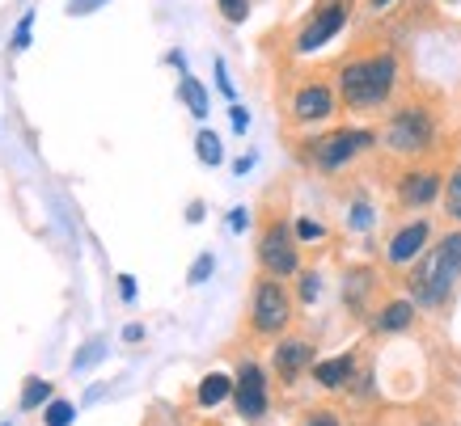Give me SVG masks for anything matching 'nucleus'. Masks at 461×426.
I'll return each mask as SVG.
<instances>
[{
  "label": "nucleus",
  "instance_id": "obj_1",
  "mask_svg": "<svg viewBox=\"0 0 461 426\" xmlns=\"http://www.w3.org/2000/svg\"><path fill=\"white\" fill-rule=\"evenodd\" d=\"M402 81V68H398V56L393 51H373V56H356L339 68V102L348 111H381L393 97Z\"/></svg>",
  "mask_w": 461,
  "mask_h": 426
},
{
  "label": "nucleus",
  "instance_id": "obj_2",
  "mask_svg": "<svg viewBox=\"0 0 461 426\" xmlns=\"http://www.w3.org/2000/svg\"><path fill=\"white\" fill-rule=\"evenodd\" d=\"M457 279H461V228L445 233L436 245H428V253L415 262L406 288H411V300L420 308H440L453 296Z\"/></svg>",
  "mask_w": 461,
  "mask_h": 426
},
{
  "label": "nucleus",
  "instance_id": "obj_3",
  "mask_svg": "<svg viewBox=\"0 0 461 426\" xmlns=\"http://www.w3.org/2000/svg\"><path fill=\"white\" fill-rule=\"evenodd\" d=\"M381 144L393 156H423L432 152L436 144V114L420 102H406L385 119V131H381Z\"/></svg>",
  "mask_w": 461,
  "mask_h": 426
},
{
  "label": "nucleus",
  "instance_id": "obj_4",
  "mask_svg": "<svg viewBox=\"0 0 461 426\" xmlns=\"http://www.w3.org/2000/svg\"><path fill=\"white\" fill-rule=\"evenodd\" d=\"M368 148H377V131H368V127H339V131L309 139L305 161L313 169H321V173H339V169H348Z\"/></svg>",
  "mask_w": 461,
  "mask_h": 426
},
{
  "label": "nucleus",
  "instance_id": "obj_5",
  "mask_svg": "<svg viewBox=\"0 0 461 426\" xmlns=\"http://www.w3.org/2000/svg\"><path fill=\"white\" fill-rule=\"evenodd\" d=\"M351 9H356V0H318V4L309 9V22L301 26V34H296L293 51L296 56H313V51H321L330 39L343 34V26L351 22Z\"/></svg>",
  "mask_w": 461,
  "mask_h": 426
},
{
  "label": "nucleus",
  "instance_id": "obj_6",
  "mask_svg": "<svg viewBox=\"0 0 461 426\" xmlns=\"http://www.w3.org/2000/svg\"><path fill=\"white\" fill-rule=\"evenodd\" d=\"M293 321V296L276 275H263L254 283V304H250V325L254 333L263 338H276V333L288 330Z\"/></svg>",
  "mask_w": 461,
  "mask_h": 426
},
{
  "label": "nucleus",
  "instance_id": "obj_7",
  "mask_svg": "<svg viewBox=\"0 0 461 426\" xmlns=\"http://www.w3.org/2000/svg\"><path fill=\"white\" fill-rule=\"evenodd\" d=\"M258 266H263V275L276 279H288L301 271V241H296L288 220H271L263 228V236H258Z\"/></svg>",
  "mask_w": 461,
  "mask_h": 426
},
{
  "label": "nucleus",
  "instance_id": "obj_8",
  "mask_svg": "<svg viewBox=\"0 0 461 426\" xmlns=\"http://www.w3.org/2000/svg\"><path fill=\"white\" fill-rule=\"evenodd\" d=\"M339 106V93L330 89L326 81H305V84H296V93H293V123L309 127V123H326L330 114H335Z\"/></svg>",
  "mask_w": 461,
  "mask_h": 426
},
{
  "label": "nucleus",
  "instance_id": "obj_9",
  "mask_svg": "<svg viewBox=\"0 0 461 426\" xmlns=\"http://www.w3.org/2000/svg\"><path fill=\"white\" fill-rule=\"evenodd\" d=\"M233 401L246 422H263L267 418V376L258 363H241L238 380H233Z\"/></svg>",
  "mask_w": 461,
  "mask_h": 426
},
{
  "label": "nucleus",
  "instance_id": "obj_10",
  "mask_svg": "<svg viewBox=\"0 0 461 426\" xmlns=\"http://www.w3.org/2000/svg\"><path fill=\"white\" fill-rule=\"evenodd\" d=\"M428 241H432V224L420 216V220L402 224V228L390 236V245H385V262H390V266H415V262L428 253Z\"/></svg>",
  "mask_w": 461,
  "mask_h": 426
},
{
  "label": "nucleus",
  "instance_id": "obj_11",
  "mask_svg": "<svg viewBox=\"0 0 461 426\" xmlns=\"http://www.w3.org/2000/svg\"><path fill=\"white\" fill-rule=\"evenodd\" d=\"M440 194H445V178H440L436 169H411V173H402V182H398V203L411 207V211L432 207Z\"/></svg>",
  "mask_w": 461,
  "mask_h": 426
},
{
  "label": "nucleus",
  "instance_id": "obj_12",
  "mask_svg": "<svg viewBox=\"0 0 461 426\" xmlns=\"http://www.w3.org/2000/svg\"><path fill=\"white\" fill-rule=\"evenodd\" d=\"M313 368V346L301 342V338H288V342L276 346V371H280L284 385L301 380V371Z\"/></svg>",
  "mask_w": 461,
  "mask_h": 426
},
{
  "label": "nucleus",
  "instance_id": "obj_13",
  "mask_svg": "<svg viewBox=\"0 0 461 426\" xmlns=\"http://www.w3.org/2000/svg\"><path fill=\"white\" fill-rule=\"evenodd\" d=\"M415 308H420L415 300H390L377 316H373V330H377V333H402V330H411Z\"/></svg>",
  "mask_w": 461,
  "mask_h": 426
},
{
  "label": "nucleus",
  "instance_id": "obj_14",
  "mask_svg": "<svg viewBox=\"0 0 461 426\" xmlns=\"http://www.w3.org/2000/svg\"><path fill=\"white\" fill-rule=\"evenodd\" d=\"M351 371H356V359H351V355H335V359H321V363H313V380H318L321 388H343V385H351Z\"/></svg>",
  "mask_w": 461,
  "mask_h": 426
},
{
  "label": "nucleus",
  "instance_id": "obj_15",
  "mask_svg": "<svg viewBox=\"0 0 461 426\" xmlns=\"http://www.w3.org/2000/svg\"><path fill=\"white\" fill-rule=\"evenodd\" d=\"M368 291H373V271H368V266L348 271V283H343V300H348V308L364 313V296H368Z\"/></svg>",
  "mask_w": 461,
  "mask_h": 426
},
{
  "label": "nucleus",
  "instance_id": "obj_16",
  "mask_svg": "<svg viewBox=\"0 0 461 426\" xmlns=\"http://www.w3.org/2000/svg\"><path fill=\"white\" fill-rule=\"evenodd\" d=\"M178 97L186 102V111H191V119H208V89L191 76V72H182L178 81Z\"/></svg>",
  "mask_w": 461,
  "mask_h": 426
},
{
  "label": "nucleus",
  "instance_id": "obj_17",
  "mask_svg": "<svg viewBox=\"0 0 461 426\" xmlns=\"http://www.w3.org/2000/svg\"><path fill=\"white\" fill-rule=\"evenodd\" d=\"M224 397H233V380L224 376V371H212V376H203L199 380V405H221Z\"/></svg>",
  "mask_w": 461,
  "mask_h": 426
},
{
  "label": "nucleus",
  "instance_id": "obj_18",
  "mask_svg": "<svg viewBox=\"0 0 461 426\" xmlns=\"http://www.w3.org/2000/svg\"><path fill=\"white\" fill-rule=\"evenodd\" d=\"M445 211H448V220L461 228V161L453 165V173L445 178Z\"/></svg>",
  "mask_w": 461,
  "mask_h": 426
},
{
  "label": "nucleus",
  "instance_id": "obj_19",
  "mask_svg": "<svg viewBox=\"0 0 461 426\" xmlns=\"http://www.w3.org/2000/svg\"><path fill=\"white\" fill-rule=\"evenodd\" d=\"M195 156L203 161V165H221L224 161V144L216 131H199L195 136Z\"/></svg>",
  "mask_w": 461,
  "mask_h": 426
},
{
  "label": "nucleus",
  "instance_id": "obj_20",
  "mask_svg": "<svg viewBox=\"0 0 461 426\" xmlns=\"http://www.w3.org/2000/svg\"><path fill=\"white\" fill-rule=\"evenodd\" d=\"M42 401H51V385L47 380H26V388H22V410H39Z\"/></svg>",
  "mask_w": 461,
  "mask_h": 426
},
{
  "label": "nucleus",
  "instance_id": "obj_21",
  "mask_svg": "<svg viewBox=\"0 0 461 426\" xmlns=\"http://www.w3.org/2000/svg\"><path fill=\"white\" fill-rule=\"evenodd\" d=\"M373 220H377V216H373L368 199H356V203H351V211H348V228H356V233H368V228H373Z\"/></svg>",
  "mask_w": 461,
  "mask_h": 426
},
{
  "label": "nucleus",
  "instance_id": "obj_22",
  "mask_svg": "<svg viewBox=\"0 0 461 426\" xmlns=\"http://www.w3.org/2000/svg\"><path fill=\"white\" fill-rule=\"evenodd\" d=\"M212 271H216V253H199L195 262H191V271H186V283L191 288H199V283H208Z\"/></svg>",
  "mask_w": 461,
  "mask_h": 426
},
{
  "label": "nucleus",
  "instance_id": "obj_23",
  "mask_svg": "<svg viewBox=\"0 0 461 426\" xmlns=\"http://www.w3.org/2000/svg\"><path fill=\"white\" fill-rule=\"evenodd\" d=\"M72 418H77L72 401H51V405H47V413H42V422H47V426H72Z\"/></svg>",
  "mask_w": 461,
  "mask_h": 426
},
{
  "label": "nucleus",
  "instance_id": "obj_24",
  "mask_svg": "<svg viewBox=\"0 0 461 426\" xmlns=\"http://www.w3.org/2000/svg\"><path fill=\"white\" fill-rule=\"evenodd\" d=\"M216 4H221L224 22H233V26H241L250 17V0H216Z\"/></svg>",
  "mask_w": 461,
  "mask_h": 426
},
{
  "label": "nucleus",
  "instance_id": "obj_25",
  "mask_svg": "<svg viewBox=\"0 0 461 426\" xmlns=\"http://www.w3.org/2000/svg\"><path fill=\"white\" fill-rule=\"evenodd\" d=\"M102 351H106V342H102V338H94V342H85V351H81L77 359H72V371H85L89 363H98Z\"/></svg>",
  "mask_w": 461,
  "mask_h": 426
},
{
  "label": "nucleus",
  "instance_id": "obj_26",
  "mask_svg": "<svg viewBox=\"0 0 461 426\" xmlns=\"http://www.w3.org/2000/svg\"><path fill=\"white\" fill-rule=\"evenodd\" d=\"M293 233H296V241H321V236H326V228H321L318 220H305V216H301V220L293 224Z\"/></svg>",
  "mask_w": 461,
  "mask_h": 426
},
{
  "label": "nucleus",
  "instance_id": "obj_27",
  "mask_svg": "<svg viewBox=\"0 0 461 426\" xmlns=\"http://www.w3.org/2000/svg\"><path fill=\"white\" fill-rule=\"evenodd\" d=\"M318 296H321V279H318V271H305V275H301V300L313 304Z\"/></svg>",
  "mask_w": 461,
  "mask_h": 426
},
{
  "label": "nucleus",
  "instance_id": "obj_28",
  "mask_svg": "<svg viewBox=\"0 0 461 426\" xmlns=\"http://www.w3.org/2000/svg\"><path fill=\"white\" fill-rule=\"evenodd\" d=\"M30 26H34V13H22V22L14 30V51H26L30 47Z\"/></svg>",
  "mask_w": 461,
  "mask_h": 426
},
{
  "label": "nucleus",
  "instance_id": "obj_29",
  "mask_svg": "<svg viewBox=\"0 0 461 426\" xmlns=\"http://www.w3.org/2000/svg\"><path fill=\"white\" fill-rule=\"evenodd\" d=\"M229 123H233L238 136H246V131H250V111H246V106H229Z\"/></svg>",
  "mask_w": 461,
  "mask_h": 426
},
{
  "label": "nucleus",
  "instance_id": "obj_30",
  "mask_svg": "<svg viewBox=\"0 0 461 426\" xmlns=\"http://www.w3.org/2000/svg\"><path fill=\"white\" fill-rule=\"evenodd\" d=\"M229 228H233V233H246V228H250V211H246V207H233V211H229Z\"/></svg>",
  "mask_w": 461,
  "mask_h": 426
},
{
  "label": "nucleus",
  "instance_id": "obj_31",
  "mask_svg": "<svg viewBox=\"0 0 461 426\" xmlns=\"http://www.w3.org/2000/svg\"><path fill=\"white\" fill-rule=\"evenodd\" d=\"M106 0H68V13L72 17H85V13H94V9H102Z\"/></svg>",
  "mask_w": 461,
  "mask_h": 426
},
{
  "label": "nucleus",
  "instance_id": "obj_32",
  "mask_svg": "<svg viewBox=\"0 0 461 426\" xmlns=\"http://www.w3.org/2000/svg\"><path fill=\"white\" fill-rule=\"evenodd\" d=\"M216 84H221L224 97H233V81H229V68H224V59H216Z\"/></svg>",
  "mask_w": 461,
  "mask_h": 426
},
{
  "label": "nucleus",
  "instance_id": "obj_33",
  "mask_svg": "<svg viewBox=\"0 0 461 426\" xmlns=\"http://www.w3.org/2000/svg\"><path fill=\"white\" fill-rule=\"evenodd\" d=\"M119 296H123L127 304L136 300V279H131V275H119Z\"/></svg>",
  "mask_w": 461,
  "mask_h": 426
},
{
  "label": "nucleus",
  "instance_id": "obj_34",
  "mask_svg": "<svg viewBox=\"0 0 461 426\" xmlns=\"http://www.w3.org/2000/svg\"><path fill=\"white\" fill-rule=\"evenodd\" d=\"M250 169H254V152H246V156H238V161H233V173H238V178H241V173H250Z\"/></svg>",
  "mask_w": 461,
  "mask_h": 426
},
{
  "label": "nucleus",
  "instance_id": "obj_35",
  "mask_svg": "<svg viewBox=\"0 0 461 426\" xmlns=\"http://www.w3.org/2000/svg\"><path fill=\"white\" fill-rule=\"evenodd\" d=\"M305 426H339V418H335V413H326V410H321V413H313V418H309Z\"/></svg>",
  "mask_w": 461,
  "mask_h": 426
},
{
  "label": "nucleus",
  "instance_id": "obj_36",
  "mask_svg": "<svg viewBox=\"0 0 461 426\" xmlns=\"http://www.w3.org/2000/svg\"><path fill=\"white\" fill-rule=\"evenodd\" d=\"M186 220H191V224H199V220H203V203H199V199H195V203H191V207H186Z\"/></svg>",
  "mask_w": 461,
  "mask_h": 426
},
{
  "label": "nucleus",
  "instance_id": "obj_37",
  "mask_svg": "<svg viewBox=\"0 0 461 426\" xmlns=\"http://www.w3.org/2000/svg\"><path fill=\"white\" fill-rule=\"evenodd\" d=\"M140 338H144L140 325H127V330H123V342H140Z\"/></svg>",
  "mask_w": 461,
  "mask_h": 426
},
{
  "label": "nucleus",
  "instance_id": "obj_38",
  "mask_svg": "<svg viewBox=\"0 0 461 426\" xmlns=\"http://www.w3.org/2000/svg\"><path fill=\"white\" fill-rule=\"evenodd\" d=\"M385 4H393V0H373V13H377V9H385Z\"/></svg>",
  "mask_w": 461,
  "mask_h": 426
},
{
  "label": "nucleus",
  "instance_id": "obj_39",
  "mask_svg": "<svg viewBox=\"0 0 461 426\" xmlns=\"http://www.w3.org/2000/svg\"><path fill=\"white\" fill-rule=\"evenodd\" d=\"M445 4H457V0H445Z\"/></svg>",
  "mask_w": 461,
  "mask_h": 426
}]
</instances>
